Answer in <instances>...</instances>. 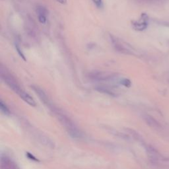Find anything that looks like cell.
Here are the masks:
<instances>
[{
	"label": "cell",
	"instance_id": "1",
	"mask_svg": "<svg viewBox=\"0 0 169 169\" xmlns=\"http://www.w3.org/2000/svg\"><path fill=\"white\" fill-rule=\"evenodd\" d=\"M1 75L7 84L10 87L11 89L17 93V94H19L20 91L22 89L20 88L19 84H18L16 79L14 78V77H13L12 75L10 74V73L3 72L2 69H1Z\"/></svg>",
	"mask_w": 169,
	"mask_h": 169
},
{
	"label": "cell",
	"instance_id": "2",
	"mask_svg": "<svg viewBox=\"0 0 169 169\" xmlns=\"http://www.w3.org/2000/svg\"><path fill=\"white\" fill-rule=\"evenodd\" d=\"M32 89L35 91L36 94L38 96V97L40 98V99L42 100V101L44 102V103L46 105L48 108L51 109L52 110H54L55 109V107L54 106V105L52 104V102L49 100L48 97V96L44 92V91H43L39 87H38L33 86L32 87Z\"/></svg>",
	"mask_w": 169,
	"mask_h": 169
},
{
	"label": "cell",
	"instance_id": "3",
	"mask_svg": "<svg viewBox=\"0 0 169 169\" xmlns=\"http://www.w3.org/2000/svg\"><path fill=\"white\" fill-rule=\"evenodd\" d=\"M19 95V97L21 98V99L24 100L25 102H26L27 104L31 105L32 106H36V102L35 100L33 99V97H31L28 93L25 92L24 91L21 90L20 91V93L18 94Z\"/></svg>",
	"mask_w": 169,
	"mask_h": 169
},
{
	"label": "cell",
	"instance_id": "4",
	"mask_svg": "<svg viewBox=\"0 0 169 169\" xmlns=\"http://www.w3.org/2000/svg\"><path fill=\"white\" fill-rule=\"evenodd\" d=\"M134 28L136 29V30L138 31H143L147 28V19L143 17L141 18L140 20L139 21L135 22L133 24Z\"/></svg>",
	"mask_w": 169,
	"mask_h": 169
},
{
	"label": "cell",
	"instance_id": "5",
	"mask_svg": "<svg viewBox=\"0 0 169 169\" xmlns=\"http://www.w3.org/2000/svg\"><path fill=\"white\" fill-rule=\"evenodd\" d=\"M112 76V74H108V73L106 72H97V73H94L93 74L92 77L93 78L98 80H106L109 78H110Z\"/></svg>",
	"mask_w": 169,
	"mask_h": 169
},
{
	"label": "cell",
	"instance_id": "6",
	"mask_svg": "<svg viewBox=\"0 0 169 169\" xmlns=\"http://www.w3.org/2000/svg\"><path fill=\"white\" fill-rule=\"evenodd\" d=\"M36 13L38 15H46L47 16L48 14V11L46 8L43 6H38L36 8Z\"/></svg>",
	"mask_w": 169,
	"mask_h": 169
},
{
	"label": "cell",
	"instance_id": "7",
	"mask_svg": "<svg viewBox=\"0 0 169 169\" xmlns=\"http://www.w3.org/2000/svg\"><path fill=\"white\" fill-rule=\"evenodd\" d=\"M120 84H122L123 86L125 87L129 88L132 85V82L129 79H127V78H124V79H122V80H121Z\"/></svg>",
	"mask_w": 169,
	"mask_h": 169
},
{
	"label": "cell",
	"instance_id": "8",
	"mask_svg": "<svg viewBox=\"0 0 169 169\" xmlns=\"http://www.w3.org/2000/svg\"><path fill=\"white\" fill-rule=\"evenodd\" d=\"M0 108H1V110L2 112L5 114V115H9L10 114V112L7 108V107L3 104V102L2 101H1V102H0Z\"/></svg>",
	"mask_w": 169,
	"mask_h": 169
},
{
	"label": "cell",
	"instance_id": "9",
	"mask_svg": "<svg viewBox=\"0 0 169 169\" xmlns=\"http://www.w3.org/2000/svg\"><path fill=\"white\" fill-rule=\"evenodd\" d=\"M15 48H16V50H17V53L19 54V55L20 56V58H21L22 59V60H23L24 61H27V59H26V58H25V54H24L23 52H22V50L20 49V48L19 47V46L17 44H15Z\"/></svg>",
	"mask_w": 169,
	"mask_h": 169
},
{
	"label": "cell",
	"instance_id": "10",
	"mask_svg": "<svg viewBox=\"0 0 169 169\" xmlns=\"http://www.w3.org/2000/svg\"><path fill=\"white\" fill-rule=\"evenodd\" d=\"M38 19L40 23L45 24L47 20V16L46 15H38Z\"/></svg>",
	"mask_w": 169,
	"mask_h": 169
},
{
	"label": "cell",
	"instance_id": "11",
	"mask_svg": "<svg viewBox=\"0 0 169 169\" xmlns=\"http://www.w3.org/2000/svg\"><path fill=\"white\" fill-rule=\"evenodd\" d=\"M92 1H93V3H95V5L97 7H100L102 5V0H92Z\"/></svg>",
	"mask_w": 169,
	"mask_h": 169
},
{
	"label": "cell",
	"instance_id": "12",
	"mask_svg": "<svg viewBox=\"0 0 169 169\" xmlns=\"http://www.w3.org/2000/svg\"><path fill=\"white\" fill-rule=\"evenodd\" d=\"M56 1L59 2L61 4H62V5H65V4L67 3V0H56Z\"/></svg>",
	"mask_w": 169,
	"mask_h": 169
},
{
	"label": "cell",
	"instance_id": "13",
	"mask_svg": "<svg viewBox=\"0 0 169 169\" xmlns=\"http://www.w3.org/2000/svg\"><path fill=\"white\" fill-rule=\"evenodd\" d=\"M28 156H29V158H30L31 159H33V160H34V161H37V159H36L35 157H34L33 155H32L31 154H30V153H28Z\"/></svg>",
	"mask_w": 169,
	"mask_h": 169
}]
</instances>
